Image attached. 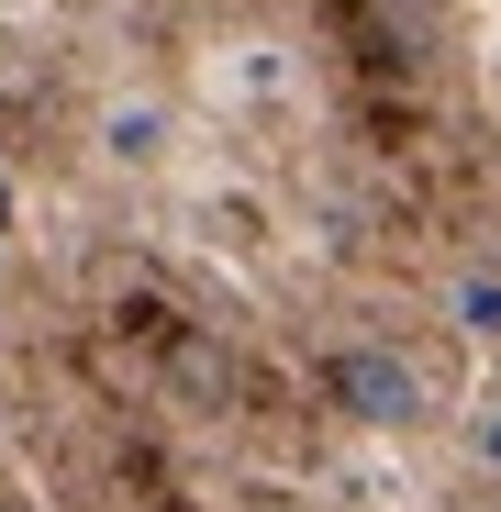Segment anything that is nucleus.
I'll return each instance as SVG.
<instances>
[{
  "label": "nucleus",
  "instance_id": "f257e3e1",
  "mask_svg": "<svg viewBox=\"0 0 501 512\" xmlns=\"http://www.w3.org/2000/svg\"><path fill=\"white\" fill-rule=\"evenodd\" d=\"M334 401H346V423H379V435H401V423L435 412V379L412 346H390V334H357V346H334Z\"/></svg>",
  "mask_w": 501,
  "mask_h": 512
},
{
  "label": "nucleus",
  "instance_id": "f03ea898",
  "mask_svg": "<svg viewBox=\"0 0 501 512\" xmlns=\"http://www.w3.org/2000/svg\"><path fill=\"white\" fill-rule=\"evenodd\" d=\"M457 312H468V334H501V290H490V279H468V290H457Z\"/></svg>",
  "mask_w": 501,
  "mask_h": 512
},
{
  "label": "nucleus",
  "instance_id": "7ed1b4c3",
  "mask_svg": "<svg viewBox=\"0 0 501 512\" xmlns=\"http://www.w3.org/2000/svg\"><path fill=\"white\" fill-rule=\"evenodd\" d=\"M479 512H501V501H479Z\"/></svg>",
  "mask_w": 501,
  "mask_h": 512
}]
</instances>
